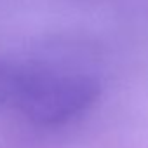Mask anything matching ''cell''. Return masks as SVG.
Segmentation results:
<instances>
[{"instance_id":"6da1fadb","label":"cell","mask_w":148,"mask_h":148,"mask_svg":"<svg viewBox=\"0 0 148 148\" xmlns=\"http://www.w3.org/2000/svg\"><path fill=\"white\" fill-rule=\"evenodd\" d=\"M99 96L96 79L77 71L45 68L44 77L25 110V120L35 125H59L82 115Z\"/></svg>"},{"instance_id":"7a4b0ae2","label":"cell","mask_w":148,"mask_h":148,"mask_svg":"<svg viewBox=\"0 0 148 148\" xmlns=\"http://www.w3.org/2000/svg\"><path fill=\"white\" fill-rule=\"evenodd\" d=\"M45 68L0 61V110H11L23 117L32 94Z\"/></svg>"}]
</instances>
